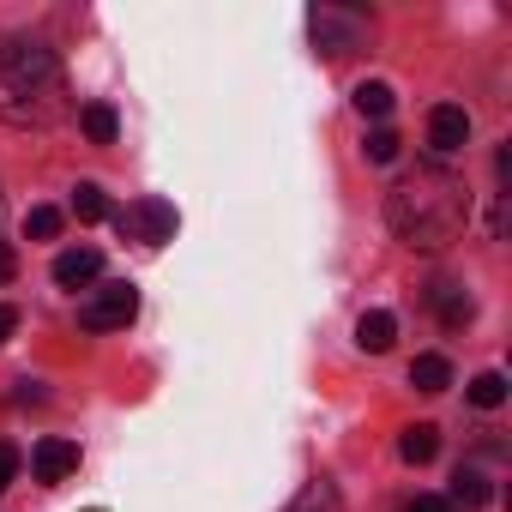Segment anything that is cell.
Listing matches in <instances>:
<instances>
[{"mask_svg": "<svg viewBox=\"0 0 512 512\" xmlns=\"http://www.w3.org/2000/svg\"><path fill=\"white\" fill-rule=\"evenodd\" d=\"M284 512H338V488H332V482H308Z\"/></svg>", "mask_w": 512, "mask_h": 512, "instance_id": "cell-18", "label": "cell"}, {"mask_svg": "<svg viewBox=\"0 0 512 512\" xmlns=\"http://www.w3.org/2000/svg\"><path fill=\"white\" fill-rule=\"evenodd\" d=\"M428 145H434V157L464 151V145H470V115H464L458 103H440V109L428 115Z\"/></svg>", "mask_w": 512, "mask_h": 512, "instance_id": "cell-5", "label": "cell"}, {"mask_svg": "<svg viewBox=\"0 0 512 512\" xmlns=\"http://www.w3.org/2000/svg\"><path fill=\"white\" fill-rule=\"evenodd\" d=\"M13 476H19V452H13V446H0V488H7Z\"/></svg>", "mask_w": 512, "mask_h": 512, "instance_id": "cell-23", "label": "cell"}, {"mask_svg": "<svg viewBox=\"0 0 512 512\" xmlns=\"http://www.w3.org/2000/svg\"><path fill=\"white\" fill-rule=\"evenodd\" d=\"M362 157H368V163H392V157H398V133H392V127H374L368 145H362Z\"/></svg>", "mask_w": 512, "mask_h": 512, "instance_id": "cell-20", "label": "cell"}, {"mask_svg": "<svg viewBox=\"0 0 512 512\" xmlns=\"http://www.w3.org/2000/svg\"><path fill=\"white\" fill-rule=\"evenodd\" d=\"M133 314H139V290H133V284H103V290L79 308V326H85V332H121Z\"/></svg>", "mask_w": 512, "mask_h": 512, "instance_id": "cell-4", "label": "cell"}, {"mask_svg": "<svg viewBox=\"0 0 512 512\" xmlns=\"http://www.w3.org/2000/svg\"><path fill=\"white\" fill-rule=\"evenodd\" d=\"M434 452H440V428H434V422H410V428L398 434V458H404V464H428Z\"/></svg>", "mask_w": 512, "mask_h": 512, "instance_id": "cell-11", "label": "cell"}, {"mask_svg": "<svg viewBox=\"0 0 512 512\" xmlns=\"http://www.w3.org/2000/svg\"><path fill=\"white\" fill-rule=\"evenodd\" d=\"M350 103H356V109H362V115H374V121H386V115H392V103H398V97H392V85H386V79H362V85H356V97H350Z\"/></svg>", "mask_w": 512, "mask_h": 512, "instance_id": "cell-15", "label": "cell"}, {"mask_svg": "<svg viewBox=\"0 0 512 512\" xmlns=\"http://www.w3.org/2000/svg\"><path fill=\"white\" fill-rule=\"evenodd\" d=\"M79 127H85V139H91V145H115L121 115H115V103H85V109H79Z\"/></svg>", "mask_w": 512, "mask_h": 512, "instance_id": "cell-12", "label": "cell"}, {"mask_svg": "<svg viewBox=\"0 0 512 512\" xmlns=\"http://www.w3.org/2000/svg\"><path fill=\"white\" fill-rule=\"evenodd\" d=\"M73 217H79V223H103V217H109V199H103L97 181H79V187H73Z\"/></svg>", "mask_w": 512, "mask_h": 512, "instance_id": "cell-16", "label": "cell"}, {"mask_svg": "<svg viewBox=\"0 0 512 512\" xmlns=\"http://www.w3.org/2000/svg\"><path fill=\"white\" fill-rule=\"evenodd\" d=\"M488 494H494V488H488V476H482L476 464H458V470H452V512H458V506L476 512V506H488Z\"/></svg>", "mask_w": 512, "mask_h": 512, "instance_id": "cell-10", "label": "cell"}, {"mask_svg": "<svg viewBox=\"0 0 512 512\" xmlns=\"http://www.w3.org/2000/svg\"><path fill=\"white\" fill-rule=\"evenodd\" d=\"M115 229L121 235H133V241H145V247H163L169 235H175V205L169 199H139V205H127V211H115Z\"/></svg>", "mask_w": 512, "mask_h": 512, "instance_id": "cell-3", "label": "cell"}, {"mask_svg": "<svg viewBox=\"0 0 512 512\" xmlns=\"http://www.w3.org/2000/svg\"><path fill=\"white\" fill-rule=\"evenodd\" d=\"M13 332H19V314H13V308H0V344H7Z\"/></svg>", "mask_w": 512, "mask_h": 512, "instance_id": "cell-24", "label": "cell"}, {"mask_svg": "<svg viewBox=\"0 0 512 512\" xmlns=\"http://www.w3.org/2000/svg\"><path fill=\"white\" fill-rule=\"evenodd\" d=\"M386 223L410 247H446L470 223V187L458 175H446V169H416V175H404L392 187Z\"/></svg>", "mask_w": 512, "mask_h": 512, "instance_id": "cell-1", "label": "cell"}, {"mask_svg": "<svg viewBox=\"0 0 512 512\" xmlns=\"http://www.w3.org/2000/svg\"><path fill=\"white\" fill-rule=\"evenodd\" d=\"M13 272H19V253H13V241H0V284H13Z\"/></svg>", "mask_w": 512, "mask_h": 512, "instance_id": "cell-22", "label": "cell"}, {"mask_svg": "<svg viewBox=\"0 0 512 512\" xmlns=\"http://www.w3.org/2000/svg\"><path fill=\"white\" fill-rule=\"evenodd\" d=\"M404 512H452V500H440V494H416V500H404Z\"/></svg>", "mask_w": 512, "mask_h": 512, "instance_id": "cell-21", "label": "cell"}, {"mask_svg": "<svg viewBox=\"0 0 512 512\" xmlns=\"http://www.w3.org/2000/svg\"><path fill=\"white\" fill-rule=\"evenodd\" d=\"M410 386L416 392H446L452 386V362L446 356H416L410 362Z\"/></svg>", "mask_w": 512, "mask_h": 512, "instance_id": "cell-14", "label": "cell"}, {"mask_svg": "<svg viewBox=\"0 0 512 512\" xmlns=\"http://www.w3.org/2000/svg\"><path fill=\"white\" fill-rule=\"evenodd\" d=\"M470 404H476V410H500V404H506V374H494V368L476 374V380H470Z\"/></svg>", "mask_w": 512, "mask_h": 512, "instance_id": "cell-17", "label": "cell"}, {"mask_svg": "<svg viewBox=\"0 0 512 512\" xmlns=\"http://www.w3.org/2000/svg\"><path fill=\"white\" fill-rule=\"evenodd\" d=\"M97 272H103V253H97V247H67L61 260H55V284H61V290H85Z\"/></svg>", "mask_w": 512, "mask_h": 512, "instance_id": "cell-8", "label": "cell"}, {"mask_svg": "<svg viewBox=\"0 0 512 512\" xmlns=\"http://www.w3.org/2000/svg\"><path fill=\"white\" fill-rule=\"evenodd\" d=\"M31 470H37V482H67V476L79 470V446H73V440H61V434H49V440H37Z\"/></svg>", "mask_w": 512, "mask_h": 512, "instance_id": "cell-6", "label": "cell"}, {"mask_svg": "<svg viewBox=\"0 0 512 512\" xmlns=\"http://www.w3.org/2000/svg\"><path fill=\"white\" fill-rule=\"evenodd\" d=\"M434 314H440V326H470V314H476V302L458 290V284H434Z\"/></svg>", "mask_w": 512, "mask_h": 512, "instance_id": "cell-13", "label": "cell"}, {"mask_svg": "<svg viewBox=\"0 0 512 512\" xmlns=\"http://www.w3.org/2000/svg\"><path fill=\"white\" fill-rule=\"evenodd\" d=\"M356 344H362L368 356H386V350L398 344V320H392L386 308H374V314H362V320H356Z\"/></svg>", "mask_w": 512, "mask_h": 512, "instance_id": "cell-9", "label": "cell"}, {"mask_svg": "<svg viewBox=\"0 0 512 512\" xmlns=\"http://www.w3.org/2000/svg\"><path fill=\"white\" fill-rule=\"evenodd\" d=\"M308 25H314L320 55H350V49H356V37H362V25H356V19H344V13H332V7H320Z\"/></svg>", "mask_w": 512, "mask_h": 512, "instance_id": "cell-7", "label": "cell"}, {"mask_svg": "<svg viewBox=\"0 0 512 512\" xmlns=\"http://www.w3.org/2000/svg\"><path fill=\"white\" fill-rule=\"evenodd\" d=\"M61 97H67V79H61L55 49L13 43L7 55H0V121H13V127H49L61 115Z\"/></svg>", "mask_w": 512, "mask_h": 512, "instance_id": "cell-2", "label": "cell"}, {"mask_svg": "<svg viewBox=\"0 0 512 512\" xmlns=\"http://www.w3.org/2000/svg\"><path fill=\"white\" fill-rule=\"evenodd\" d=\"M25 235H31V241H55V235H61V211H55V205H31Z\"/></svg>", "mask_w": 512, "mask_h": 512, "instance_id": "cell-19", "label": "cell"}, {"mask_svg": "<svg viewBox=\"0 0 512 512\" xmlns=\"http://www.w3.org/2000/svg\"><path fill=\"white\" fill-rule=\"evenodd\" d=\"M85 512H103V506H85Z\"/></svg>", "mask_w": 512, "mask_h": 512, "instance_id": "cell-25", "label": "cell"}]
</instances>
